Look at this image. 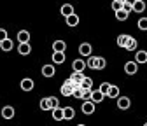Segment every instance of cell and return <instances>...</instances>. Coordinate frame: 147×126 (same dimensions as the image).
Wrapping results in <instances>:
<instances>
[{"label": "cell", "mask_w": 147, "mask_h": 126, "mask_svg": "<svg viewBox=\"0 0 147 126\" xmlns=\"http://www.w3.org/2000/svg\"><path fill=\"white\" fill-rule=\"evenodd\" d=\"M137 70H138V63L137 61H126L124 63V72L128 75H135Z\"/></svg>", "instance_id": "cell-1"}, {"label": "cell", "mask_w": 147, "mask_h": 126, "mask_svg": "<svg viewBox=\"0 0 147 126\" xmlns=\"http://www.w3.org/2000/svg\"><path fill=\"white\" fill-rule=\"evenodd\" d=\"M51 60H53V63H56V65L65 63V51H54L53 56H51Z\"/></svg>", "instance_id": "cell-2"}, {"label": "cell", "mask_w": 147, "mask_h": 126, "mask_svg": "<svg viewBox=\"0 0 147 126\" xmlns=\"http://www.w3.org/2000/svg\"><path fill=\"white\" fill-rule=\"evenodd\" d=\"M21 89L23 91H32V89L35 88V82H33V79H30V77H25V79H21Z\"/></svg>", "instance_id": "cell-3"}, {"label": "cell", "mask_w": 147, "mask_h": 126, "mask_svg": "<svg viewBox=\"0 0 147 126\" xmlns=\"http://www.w3.org/2000/svg\"><path fill=\"white\" fill-rule=\"evenodd\" d=\"M95 102H91V100H84V103H82V107H81V109H82V112L84 114H93L95 112Z\"/></svg>", "instance_id": "cell-4"}, {"label": "cell", "mask_w": 147, "mask_h": 126, "mask_svg": "<svg viewBox=\"0 0 147 126\" xmlns=\"http://www.w3.org/2000/svg\"><path fill=\"white\" fill-rule=\"evenodd\" d=\"M91 51H93V47H91L89 42H82L79 46V55L81 56H91Z\"/></svg>", "instance_id": "cell-5"}, {"label": "cell", "mask_w": 147, "mask_h": 126, "mask_svg": "<svg viewBox=\"0 0 147 126\" xmlns=\"http://www.w3.org/2000/svg\"><path fill=\"white\" fill-rule=\"evenodd\" d=\"M18 53H20L21 56H28L30 53H32V47H30V42H23L18 46Z\"/></svg>", "instance_id": "cell-6"}, {"label": "cell", "mask_w": 147, "mask_h": 126, "mask_svg": "<svg viewBox=\"0 0 147 126\" xmlns=\"http://www.w3.org/2000/svg\"><path fill=\"white\" fill-rule=\"evenodd\" d=\"M74 117H76V111H74V107H65L63 109V121H72Z\"/></svg>", "instance_id": "cell-7"}, {"label": "cell", "mask_w": 147, "mask_h": 126, "mask_svg": "<svg viewBox=\"0 0 147 126\" xmlns=\"http://www.w3.org/2000/svg\"><path fill=\"white\" fill-rule=\"evenodd\" d=\"M84 68H86V61H82V60L72 61V72H84Z\"/></svg>", "instance_id": "cell-8"}, {"label": "cell", "mask_w": 147, "mask_h": 126, "mask_svg": "<svg viewBox=\"0 0 147 126\" xmlns=\"http://www.w3.org/2000/svg\"><path fill=\"white\" fill-rule=\"evenodd\" d=\"M130 105H131V100L128 98V96H121L119 100H117V107L121 111H126V109H130Z\"/></svg>", "instance_id": "cell-9"}, {"label": "cell", "mask_w": 147, "mask_h": 126, "mask_svg": "<svg viewBox=\"0 0 147 126\" xmlns=\"http://www.w3.org/2000/svg\"><path fill=\"white\" fill-rule=\"evenodd\" d=\"M14 114H16V111H14V107H11V105H5L2 109V117L4 119H12Z\"/></svg>", "instance_id": "cell-10"}, {"label": "cell", "mask_w": 147, "mask_h": 126, "mask_svg": "<svg viewBox=\"0 0 147 126\" xmlns=\"http://www.w3.org/2000/svg\"><path fill=\"white\" fill-rule=\"evenodd\" d=\"M84 77H86V75H84V72H72V75H70V81H72L74 84H81Z\"/></svg>", "instance_id": "cell-11"}, {"label": "cell", "mask_w": 147, "mask_h": 126, "mask_svg": "<svg viewBox=\"0 0 147 126\" xmlns=\"http://www.w3.org/2000/svg\"><path fill=\"white\" fill-rule=\"evenodd\" d=\"M60 14L61 16H70V14H74V5L72 4H63L61 7H60Z\"/></svg>", "instance_id": "cell-12"}, {"label": "cell", "mask_w": 147, "mask_h": 126, "mask_svg": "<svg viewBox=\"0 0 147 126\" xmlns=\"http://www.w3.org/2000/svg\"><path fill=\"white\" fill-rule=\"evenodd\" d=\"M145 2L144 0H135V4H133V7H131V11H135V12H138V14H142L144 11H145Z\"/></svg>", "instance_id": "cell-13"}, {"label": "cell", "mask_w": 147, "mask_h": 126, "mask_svg": "<svg viewBox=\"0 0 147 126\" xmlns=\"http://www.w3.org/2000/svg\"><path fill=\"white\" fill-rule=\"evenodd\" d=\"M12 47H14V42H12L9 37H7V39H4L2 42H0V49L5 51V53H7V51H12Z\"/></svg>", "instance_id": "cell-14"}, {"label": "cell", "mask_w": 147, "mask_h": 126, "mask_svg": "<svg viewBox=\"0 0 147 126\" xmlns=\"http://www.w3.org/2000/svg\"><path fill=\"white\" fill-rule=\"evenodd\" d=\"M103 98H105V95L100 91H93V89H91V102H95V103H100V102H103Z\"/></svg>", "instance_id": "cell-15"}, {"label": "cell", "mask_w": 147, "mask_h": 126, "mask_svg": "<svg viewBox=\"0 0 147 126\" xmlns=\"http://www.w3.org/2000/svg\"><path fill=\"white\" fill-rule=\"evenodd\" d=\"M30 37H32V35H30L26 30L18 32V42H20V44H23V42H30Z\"/></svg>", "instance_id": "cell-16"}, {"label": "cell", "mask_w": 147, "mask_h": 126, "mask_svg": "<svg viewBox=\"0 0 147 126\" xmlns=\"http://www.w3.org/2000/svg\"><path fill=\"white\" fill-rule=\"evenodd\" d=\"M86 67H88V68H93V70H98V58H96V56H88Z\"/></svg>", "instance_id": "cell-17"}, {"label": "cell", "mask_w": 147, "mask_h": 126, "mask_svg": "<svg viewBox=\"0 0 147 126\" xmlns=\"http://www.w3.org/2000/svg\"><path fill=\"white\" fill-rule=\"evenodd\" d=\"M40 72H42L44 77H53L54 75V65H44Z\"/></svg>", "instance_id": "cell-18"}, {"label": "cell", "mask_w": 147, "mask_h": 126, "mask_svg": "<svg viewBox=\"0 0 147 126\" xmlns=\"http://www.w3.org/2000/svg\"><path fill=\"white\" fill-rule=\"evenodd\" d=\"M67 25L68 26H77L79 25V16L74 12V14H70V16H67Z\"/></svg>", "instance_id": "cell-19"}, {"label": "cell", "mask_w": 147, "mask_h": 126, "mask_svg": "<svg viewBox=\"0 0 147 126\" xmlns=\"http://www.w3.org/2000/svg\"><path fill=\"white\" fill-rule=\"evenodd\" d=\"M128 39H130V35H126V33H121L119 37L116 39V44H117L119 47H123V49H124V47H126V42H128Z\"/></svg>", "instance_id": "cell-20"}, {"label": "cell", "mask_w": 147, "mask_h": 126, "mask_svg": "<svg viewBox=\"0 0 147 126\" xmlns=\"http://www.w3.org/2000/svg\"><path fill=\"white\" fill-rule=\"evenodd\" d=\"M53 119L54 121H63V109H60V107H56V109H53Z\"/></svg>", "instance_id": "cell-21"}, {"label": "cell", "mask_w": 147, "mask_h": 126, "mask_svg": "<svg viewBox=\"0 0 147 126\" xmlns=\"http://www.w3.org/2000/svg\"><path fill=\"white\" fill-rule=\"evenodd\" d=\"M128 16H130V12L124 11V9L116 11V18H117V21H126V20H128Z\"/></svg>", "instance_id": "cell-22"}, {"label": "cell", "mask_w": 147, "mask_h": 126, "mask_svg": "<svg viewBox=\"0 0 147 126\" xmlns=\"http://www.w3.org/2000/svg\"><path fill=\"white\" fill-rule=\"evenodd\" d=\"M137 46H138V42H137V39H133V37H130L128 39V42H126V51H135L137 49Z\"/></svg>", "instance_id": "cell-23"}, {"label": "cell", "mask_w": 147, "mask_h": 126, "mask_svg": "<svg viewBox=\"0 0 147 126\" xmlns=\"http://www.w3.org/2000/svg\"><path fill=\"white\" fill-rule=\"evenodd\" d=\"M53 49H54V51H65V49H67L65 40H54V42H53Z\"/></svg>", "instance_id": "cell-24"}, {"label": "cell", "mask_w": 147, "mask_h": 126, "mask_svg": "<svg viewBox=\"0 0 147 126\" xmlns=\"http://www.w3.org/2000/svg\"><path fill=\"white\" fill-rule=\"evenodd\" d=\"M81 88L82 89H93V79H91V77H84L82 82H81Z\"/></svg>", "instance_id": "cell-25"}, {"label": "cell", "mask_w": 147, "mask_h": 126, "mask_svg": "<svg viewBox=\"0 0 147 126\" xmlns=\"http://www.w3.org/2000/svg\"><path fill=\"white\" fill-rule=\"evenodd\" d=\"M135 61L137 63H147V53L145 51H138L137 56H135Z\"/></svg>", "instance_id": "cell-26"}, {"label": "cell", "mask_w": 147, "mask_h": 126, "mask_svg": "<svg viewBox=\"0 0 147 126\" xmlns=\"http://www.w3.org/2000/svg\"><path fill=\"white\" fill-rule=\"evenodd\" d=\"M107 96H109V98H117V96H119V88H117V86H110Z\"/></svg>", "instance_id": "cell-27"}, {"label": "cell", "mask_w": 147, "mask_h": 126, "mask_svg": "<svg viewBox=\"0 0 147 126\" xmlns=\"http://www.w3.org/2000/svg\"><path fill=\"white\" fill-rule=\"evenodd\" d=\"M110 86H112V84H109V82H102L98 89H100V91H102V93H103L105 96H107V93H109V89H110Z\"/></svg>", "instance_id": "cell-28"}, {"label": "cell", "mask_w": 147, "mask_h": 126, "mask_svg": "<svg viewBox=\"0 0 147 126\" xmlns=\"http://www.w3.org/2000/svg\"><path fill=\"white\" fill-rule=\"evenodd\" d=\"M40 109H42V111H51L49 98H42V100H40Z\"/></svg>", "instance_id": "cell-29"}, {"label": "cell", "mask_w": 147, "mask_h": 126, "mask_svg": "<svg viewBox=\"0 0 147 126\" xmlns=\"http://www.w3.org/2000/svg\"><path fill=\"white\" fill-rule=\"evenodd\" d=\"M137 26L140 28V30H147V18H140V20H138V23H137Z\"/></svg>", "instance_id": "cell-30"}, {"label": "cell", "mask_w": 147, "mask_h": 126, "mask_svg": "<svg viewBox=\"0 0 147 126\" xmlns=\"http://www.w3.org/2000/svg\"><path fill=\"white\" fill-rule=\"evenodd\" d=\"M82 91H84V89H82L81 86H77L76 89H74V93H72V95H74V98H81V100H82Z\"/></svg>", "instance_id": "cell-31"}, {"label": "cell", "mask_w": 147, "mask_h": 126, "mask_svg": "<svg viewBox=\"0 0 147 126\" xmlns=\"http://www.w3.org/2000/svg\"><path fill=\"white\" fill-rule=\"evenodd\" d=\"M49 105H51V111H53V109H56V107H60L58 98H56V96H49Z\"/></svg>", "instance_id": "cell-32"}, {"label": "cell", "mask_w": 147, "mask_h": 126, "mask_svg": "<svg viewBox=\"0 0 147 126\" xmlns=\"http://www.w3.org/2000/svg\"><path fill=\"white\" fill-rule=\"evenodd\" d=\"M112 9H114V12L123 9V2H119V0H112Z\"/></svg>", "instance_id": "cell-33"}, {"label": "cell", "mask_w": 147, "mask_h": 126, "mask_svg": "<svg viewBox=\"0 0 147 126\" xmlns=\"http://www.w3.org/2000/svg\"><path fill=\"white\" fill-rule=\"evenodd\" d=\"M105 67H107V61H105V58L100 56V58H98V70H103Z\"/></svg>", "instance_id": "cell-34"}, {"label": "cell", "mask_w": 147, "mask_h": 126, "mask_svg": "<svg viewBox=\"0 0 147 126\" xmlns=\"http://www.w3.org/2000/svg\"><path fill=\"white\" fill-rule=\"evenodd\" d=\"M82 100H91V89H84L82 91Z\"/></svg>", "instance_id": "cell-35"}, {"label": "cell", "mask_w": 147, "mask_h": 126, "mask_svg": "<svg viewBox=\"0 0 147 126\" xmlns=\"http://www.w3.org/2000/svg\"><path fill=\"white\" fill-rule=\"evenodd\" d=\"M123 9H124V11H128V12H130V11H131V4L128 2V0H124V2H123Z\"/></svg>", "instance_id": "cell-36"}, {"label": "cell", "mask_w": 147, "mask_h": 126, "mask_svg": "<svg viewBox=\"0 0 147 126\" xmlns=\"http://www.w3.org/2000/svg\"><path fill=\"white\" fill-rule=\"evenodd\" d=\"M4 39H7V30H4V28H0V42H2Z\"/></svg>", "instance_id": "cell-37"}, {"label": "cell", "mask_w": 147, "mask_h": 126, "mask_svg": "<svg viewBox=\"0 0 147 126\" xmlns=\"http://www.w3.org/2000/svg\"><path fill=\"white\" fill-rule=\"evenodd\" d=\"M77 126H86V124H77Z\"/></svg>", "instance_id": "cell-38"}, {"label": "cell", "mask_w": 147, "mask_h": 126, "mask_svg": "<svg viewBox=\"0 0 147 126\" xmlns=\"http://www.w3.org/2000/svg\"><path fill=\"white\" fill-rule=\"evenodd\" d=\"M144 126H147V123H144Z\"/></svg>", "instance_id": "cell-39"}, {"label": "cell", "mask_w": 147, "mask_h": 126, "mask_svg": "<svg viewBox=\"0 0 147 126\" xmlns=\"http://www.w3.org/2000/svg\"><path fill=\"white\" fill-rule=\"evenodd\" d=\"M119 2H124V0H119Z\"/></svg>", "instance_id": "cell-40"}]
</instances>
